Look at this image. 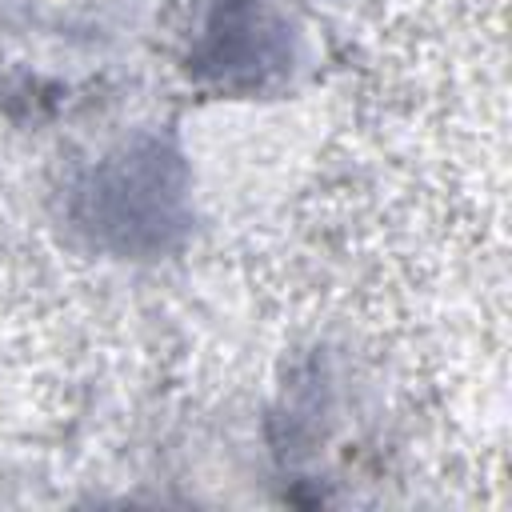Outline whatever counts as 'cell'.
<instances>
[{
  "mask_svg": "<svg viewBox=\"0 0 512 512\" xmlns=\"http://www.w3.org/2000/svg\"><path fill=\"white\" fill-rule=\"evenodd\" d=\"M184 180L176 156L160 144L128 148L104 160L88 184L80 188L76 216L80 224L108 248H164V240L180 228Z\"/></svg>",
  "mask_w": 512,
  "mask_h": 512,
  "instance_id": "cell-1",
  "label": "cell"
},
{
  "mask_svg": "<svg viewBox=\"0 0 512 512\" xmlns=\"http://www.w3.org/2000/svg\"><path fill=\"white\" fill-rule=\"evenodd\" d=\"M288 40H284V24L268 12L256 8V20L248 28V40L240 44L232 12L220 8L208 40H204V68H212L224 84H264L272 72H280L288 64Z\"/></svg>",
  "mask_w": 512,
  "mask_h": 512,
  "instance_id": "cell-2",
  "label": "cell"
}]
</instances>
